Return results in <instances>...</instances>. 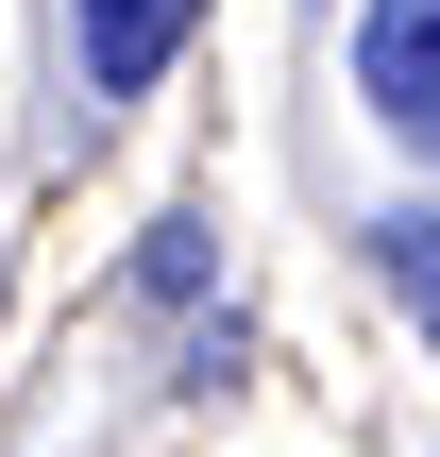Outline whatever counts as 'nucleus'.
<instances>
[{"instance_id": "obj_1", "label": "nucleus", "mask_w": 440, "mask_h": 457, "mask_svg": "<svg viewBox=\"0 0 440 457\" xmlns=\"http://www.w3.org/2000/svg\"><path fill=\"white\" fill-rule=\"evenodd\" d=\"M187 34H203V0H68V68H85V119H102V102H153V85L187 68Z\"/></svg>"}, {"instance_id": "obj_2", "label": "nucleus", "mask_w": 440, "mask_h": 457, "mask_svg": "<svg viewBox=\"0 0 440 457\" xmlns=\"http://www.w3.org/2000/svg\"><path fill=\"white\" fill-rule=\"evenodd\" d=\"M356 102L407 153H440V0H356Z\"/></svg>"}, {"instance_id": "obj_3", "label": "nucleus", "mask_w": 440, "mask_h": 457, "mask_svg": "<svg viewBox=\"0 0 440 457\" xmlns=\"http://www.w3.org/2000/svg\"><path fill=\"white\" fill-rule=\"evenodd\" d=\"M373 271H390V305L440 339V204H390V220H373Z\"/></svg>"}, {"instance_id": "obj_4", "label": "nucleus", "mask_w": 440, "mask_h": 457, "mask_svg": "<svg viewBox=\"0 0 440 457\" xmlns=\"http://www.w3.org/2000/svg\"><path fill=\"white\" fill-rule=\"evenodd\" d=\"M203 271H220L203 220H153V237H136V305H203Z\"/></svg>"}]
</instances>
